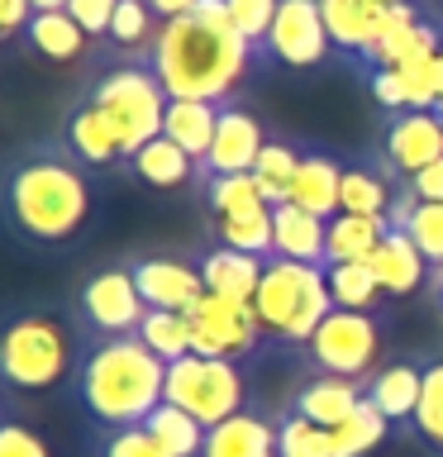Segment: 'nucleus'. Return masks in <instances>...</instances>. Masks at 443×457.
Wrapping results in <instances>:
<instances>
[{
  "label": "nucleus",
  "mask_w": 443,
  "mask_h": 457,
  "mask_svg": "<svg viewBox=\"0 0 443 457\" xmlns=\"http://www.w3.org/2000/svg\"><path fill=\"white\" fill-rule=\"evenodd\" d=\"M386 234H391V220H372V214H334V220H329V243H324V267L367 262Z\"/></svg>",
  "instance_id": "26"
},
{
  "label": "nucleus",
  "mask_w": 443,
  "mask_h": 457,
  "mask_svg": "<svg viewBox=\"0 0 443 457\" xmlns=\"http://www.w3.org/2000/svg\"><path fill=\"white\" fill-rule=\"evenodd\" d=\"M420 386H424V362L396 357V362H381L367 377V400L391 428H410L414 410H420Z\"/></svg>",
  "instance_id": "16"
},
{
  "label": "nucleus",
  "mask_w": 443,
  "mask_h": 457,
  "mask_svg": "<svg viewBox=\"0 0 443 457\" xmlns=\"http://www.w3.org/2000/svg\"><path fill=\"white\" fill-rule=\"evenodd\" d=\"M224 105H210V100H167L163 114V138H171L181 153L196 157V167L205 162L210 143H214V124H220Z\"/></svg>",
  "instance_id": "24"
},
{
  "label": "nucleus",
  "mask_w": 443,
  "mask_h": 457,
  "mask_svg": "<svg viewBox=\"0 0 443 457\" xmlns=\"http://www.w3.org/2000/svg\"><path fill=\"white\" fill-rule=\"evenodd\" d=\"M253 310H257V324H263L267 338H277V343L300 353L314 328L324 324V314L334 310L329 286H324V267L272 257L263 267V281H257Z\"/></svg>",
  "instance_id": "4"
},
{
  "label": "nucleus",
  "mask_w": 443,
  "mask_h": 457,
  "mask_svg": "<svg viewBox=\"0 0 443 457\" xmlns=\"http://www.w3.org/2000/svg\"><path fill=\"white\" fill-rule=\"evenodd\" d=\"M253 57H257L253 43L238 38L224 0H200L191 14L163 24V34H157L153 53H148V67L163 81L167 100L229 105V96L248 77Z\"/></svg>",
  "instance_id": "1"
},
{
  "label": "nucleus",
  "mask_w": 443,
  "mask_h": 457,
  "mask_svg": "<svg viewBox=\"0 0 443 457\" xmlns=\"http://www.w3.org/2000/svg\"><path fill=\"white\" fill-rule=\"evenodd\" d=\"M29 43L43 53V57H53V62H71V57H81L86 48V34H81V24L71 20L67 10H53V14H34L29 20Z\"/></svg>",
  "instance_id": "32"
},
{
  "label": "nucleus",
  "mask_w": 443,
  "mask_h": 457,
  "mask_svg": "<svg viewBox=\"0 0 443 457\" xmlns=\"http://www.w3.org/2000/svg\"><path fill=\"white\" fill-rule=\"evenodd\" d=\"M277 457H334V428H320L286 410L277 420Z\"/></svg>",
  "instance_id": "38"
},
{
  "label": "nucleus",
  "mask_w": 443,
  "mask_h": 457,
  "mask_svg": "<svg viewBox=\"0 0 443 457\" xmlns=\"http://www.w3.org/2000/svg\"><path fill=\"white\" fill-rule=\"evenodd\" d=\"M339 186H343V162L324 148H305L300 153V171L291 186V205L320 214V220H334L339 214Z\"/></svg>",
  "instance_id": "20"
},
{
  "label": "nucleus",
  "mask_w": 443,
  "mask_h": 457,
  "mask_svg": "<svg viewBox=\"0 0 443 457\" xmlns=\"http://www.w3.org/2000/svg\"><path fill=\"white\" fill-rule=\"evenodd\" d=\"M363 395H367L363 381H343V377H320V371H310L291 395V414H300V420H310L320 428H339L343 420H353V410L363 405Z\"/></svg>",
  "instance_id": "17"
},
{
  "label": "nucleus",
  "mask_w": 443,
  "mask_h": 457,
  "mask_svg": "<svg viewBox=\"0 0 443 457\" xmlns=\"http://www.w3.org/2000/svg\"><path fill=\"white\" fill-rule=\"evenodd\" d=\"M310 371L320 377H343V381H363L377 371L381 357V320L363 310H329L324 324L310 334V343L300 348Z\"/></svg>",
  "instance_id": "6"
},
{
  "label": "nucleus",
  "mask_w": 443,
  "mask_h": 457,
  "mask_svg": "<svg viewBox=\"0 0 443 457\" xmlns=\"http://www.w3.org/2000/svg\"><path fill=\"white\" fill-rule=\"evenodd\" d=\"M443 157V124L434 110H396L381 129L377 167L405 191L410 177H420L424 167H434Z\"/></svg>",
  "instance_id": "10"
},
{
  "label": "nucleus",
  "mask_w": 443,
  "mask_h": 457,
  "mask_svg": "<svg viewBox=\"0 0 443 457\" xmlns=\"http://www.w3.org/2000/svg\"><path fill=\"white\" fill-rule=\"evenodd\" d=\"M100 457H167V453L157 448V438L148 434V428L134 424V428H114Z\"/></svg>",
  "instance_id": "42"
},
{
  "label": "nucleus",
  "mask_w": 443,
  "mask_h": 457,
  "mask_svg": "<svg viewBox=\"0 0 443 457\" xmlns=\"http://www.w3.org/2000/svg\"><path fill=\"white\" fill-rule=\"evenodd\" d=\"M410 434L443 453V353L424 362V386H420V410H414Z\"/></svg>",
  "instance_id": "36"
},
{
  "label": "nucleus",
  "mask_w": 443,
  "mask_h": 457,
  "mask_svg": "<svg viewBox=\"0 0 443 457\" xmlns=\"http://www.w3.org/2000/svg\"><path fill=\"white\" fill-rule=\"evenodd\" d=\"M71 362V338L53 314H24L0 334V377L20 391H48Z\"/></svg>",
  "instance_id": "8"
},
{
  "label": "nucleus",
  "mask_w": 443,
  "mask_h": 457,
  "mask_svg": "<svg viewBox=\"0 0 443 457\" xmlns=\"http://www.w3.org/2000/svg\"><path fill=\"white\" fill-rule=\"evenodd\" d=\"M0 457H53L34 428L24 424H0Z\"/></svg>",
  "instance_id": "43"
},
{
  "label": "nucleus",
  "mask_w": 443,
  "mask_h": 457,
  "mask_svg": "<svg viewBox=\"0 0 443 457\" xmlns=\"http://www.w3.org/2000/svg\"><path fill=\"white\" fill-rule=\"evenodd\" d=\"M267 148V129L253 110L243 105H224L220 124H214V143L200 162V181L205 177H243V171L257 167V157Z\"/></svg>",
  "instance_id": "13"
},
{
  "label": "nucleus",
  "mask_w": 443,
  "mask_h": 457,
  "mask_svg": "<svg viewBox=\"0 0 443 457\" xmlns=\"http://www.w3.org/2000/svg\"><path fill=\"white\" fill-rule=\"evenodd\" d=\"M157 34H163V20L143 5V0H120V10H114V20H110V43L114 48H124V53H153V43Z\"/></svg>",
  "instance_id": "37"
},
{
  "label": "nucleus",
  "mask_w": 443,
  "mask_h": 457,
  "mask_svg": "<svg viewBox=\"0 0 443 457\" xmlns=\"http://www.w3.org/2000/svg\"><path fill=\"white\" fill-rule=\"evenodd\" d=\"M34 14H53V10H67V0H29Z\"/></svg>",
  "instance_id": "48"
},
{
  "label": "nucleus",
  "mask_w": 443,
  "mask_h": 457,
  "mask_svg": "<svg viewBox=\"0 0 443 457\" xmlns=\"http://www.w3.org/2000/svg\"><path fill=\"white\" fill-rule=\"evenodd\" d=\"M324 243H329V220L291 205V200L272 210V257L324 267Z\"/></svg>",
  "instance_id": "18"
},
{
  "label": "nucleus",
  "mask_w": 443,
  "mask_h": 457,
  "mask_svg": "<svg viewBox=\"0 0 443 457\" xmlns=\"http://www.w3.org/2000/svg\"><path fill=\"white\" fill-rule=\"evenodd\" d=\"M67 148L77 153L81 162H91V167H110V162H120V157H124L110 120L91 105V100L71 110V120H67Z\"/></svg>",
  "instance_id": "28"
},
{
  "label": "nucleus",
  "mask_w": 443,
  "mask_h": 457,
  "mask_svg": "<svg viewBox=\"0 0 443 457\" xmlns=\"http://www.w3.org/2000/svg\"><path fill=\"white\" fill-rule=\"evenodd\" d=\"M200 457H277V424L267 414L238 410L234 420L205 428V453Z\"/></svg>",
  "instance_id": "21"
},
{
  "label": "nucleus",
  "mask_w": 443,
  "mask_h": 457,
  "mask_svg": "<svg viewBox=\"0 0 443 457\" xmlns=\"http://www.w3.org/2000/svg\"><path fill=\"white\" fill-rule=\"evenodd\" d=\"M114 10H120V0H67V14L81 24L86 38H105Z\"/></svg>",
  "instance_id": "41"
},
{
  "label": "nucleus",
  "mask_w": 443,
  "mask_h": 457,
  "mask_svg": "<svg viewBox=\"0 0 443 457\" xmlns=\"http://www.w3.org/2000/svg\"><path fill=\"white\" fill-rule=\"evenodd\" d=\"M91 105L110 120L124 157H134L143 143H153L157 134H163L167 91H163V81L153 77V67L124 62V67L105 71V77L91 86Z\"/></svg>",
  "instance_id": "5"
},
{
  "label": "nucleus",
  "mask_w": 443,
  "mask_h": 457,
  "mask_svg": "<svg viewBox=\"0 0 443 457\" xmlns=\"http://www.w3.org/2000/svg\"><path fill=\"white\" fill-rule=\"evenodd\" d=\"M205 200H210L214 220H229V214L267 205L263 191H257V181H253V171H243V177H205Z\"/></svg>",
  "instance_id": "39"
},
{
  "label": "nucleus",
  "mask_w": 443,
  "mask_h": 457,
  "mask_svg": "<svg viewBox=\"0 0 443 457\" xmlns=\"http://www.w3.org/2000/svg\"><path fill=\"white\" fill-rule=\"evenodd\" d=\"M134 271V286L148 310H177L191 314L196 300L205 295V281H200V267L181 262V257H143V262L129 267Z\"/></svg>",
  "instance_id": "15"
},
{
  "label": "nucleus",
  "mask_w": 443,
  "mask_h": 457,
  "mask_svg": "<svg viewBox=\"0 0 443 457\" xmlns=\"http://www.w3.org/2000/svg\"><path fill=\"white\" fill-rule=\"evenodd\" d=\"M229 5V20H234L238 38L253 43V53L263 57V43H267V29L277 20V0H224Z\"/></svg>",
  "instance_id": "40"
},
{
  "label": "nucleus",
  "mask_w": 443,
  "mask_h": 457,
  "mask_svg": "<svg viewBox=\"0 0 443 457\" xmlns=\"http://www.w3.org/2000/svg\"><path fill=\"white\" fill-rule=\"evenodd\" d=\"M138 343L153 348L171 367V362H181V357H191V320L177 310H148L138 324Z\"/></svg>",
  "instance_id": "33"
},
{
  "label": "nucleus",
  "mask_w": 443,
  "mask_h": 457,
  "mask_svg": "<svg viewBox=\"0 0 443 457\" xmlns=\"http://www.w3.org/2000/svg\"><path fill=\"white\" fill-rule=\"evenodd\" d=\"M129 167H134V177H138V181L157 186V191H177V186H186V181H196V177H200L196 157H191V153H181L177 143L163 138V134H157L153 143H143V148L129 157Z\"/></svg>",
  "instance_id": "27"
},
{
  "label": "nucleus",
  "mask_w": 443,
  "mask_h": 457,
  "mask_svg": "<svg viewBox=\"0 0 443 457\" xmlns=\"http://www.w3.org/2000/svg\"><path fill=\"white\" fill-rule=\"evenodd\" d=\"M143 428L157 438V448H163L167 457H200L205 453V424L191 420V414L177 410V405H167V400L143 420Z\"/></svg>",
  "instance_id": "30"
},
{
  "label": "nucleus",
  "mask_w": 443,
  "mask_h": 457,
  "mask_svg": "<svg viewBox=\"0 0 443 457\" xmlns=\"http://www.w3.org/2000/svg\"><path fill=\"white\" fill-rule=\"evenodd\" d=\"M367 262H372V271H377L386 295H410V291H420L424 277H429V262L400 228H391V234L377 243V253H372Z\"/></svg>",
  "instance_id": "23"
},
{
  "label": "nucleus",
  "mask_w": 443,
  "mask_h": 457,
  "mask_svg": "<svg viewBox=\"0 0 443 457\" xmlns=\"http://www.w3.org/2000/svg\"><path fill=\"white\" fill-rule=\"evenodd\" d=\"M405 191L414 195V200H429V205H443V157L434 167H424L420 177H410L405 181Z\"/></svg>",
  "instance_id": "45"
},
{
  "label": "nucleus",
  "mask_w": 443,
  "mask_h": 457,
  "mask_svg": "<svg viewBox=\"0 0 443 457\" xmlns=\"http://www.w3.org/2000/svg\"><path fill=\"white\" fill-rule=\"evenodd\" d=\"M81 310H86V320H91L105 338L138 334L143 314H148V305H143V295L134 286V271H124V267L96 271V277L81 286Z\"/></svg>",
  "instance_id": "12"
},
{
  "label": "nucleus",
  "mask_w": 443,
  "mask_h": 457,
  "mask_svg": "<svg viewBox=\"0 0 443 457\" xmlns=\"http://www.w3.org/2000/svg\"><path fill=\"white\" fill-rule=\"evenodd\" d=\"M296 171H300V148H296V143L267 138V148H263V157H257V167H253V181H257V191H263V200L272 210L291 200Z\"/></svg>",
  "instance_id": "31"
},
{
  "label": "nucleus",
  "mask_w": 443,
  "mask_h": 457,
  "mask_svg": "<svg viewBox=\"0 0 443 457\" xmlns=\"http://www.w3.org/2000/svg\"><path fill=\"white\" fill-rule=\"evenodd\" d=\"M329 53H334V43H329L320 0H277V20L267 29L263 57L291 71H310V67H324Z\"/></svg>",
  "instance_id": "11"
},
{
  "label": "nucleus",
  "mask_w": 443,
  "mask_h": 457,
  "mask_svg": "<svg viewBox=\"0 0 443 457\" xmlns=\"http://www.w3.org/2000/svg\"><path fill=\"white\" fill-rule=\"evenodd\" d=\"M324 10V29H329V43L339 53L367 62L372 48L381 43V34L391 29V14L396 5H381V0H320Z\"/></svg>",
  "instance_id": "14"
},
{
  "label": "nucleus",
  "mask_w": 443,
  "mask_h": 457,
  "mask_svg": "<svg viewBox=\"0 0 443 457\" xmlns=\"http://www.w3.org/2000/svg\"><path fill=\"white\" fill-rule=\"evenodd\" d=\"M263 257L253 253H238V248H210L200 257V281H205V295H220V300H238V305H253L257 295V281H263Z\"/></svg>",
  "instance_id": "19"
},
{
  "label": "nucleus",
  "mask_w": 443,
  "mask_h": 457,
  "mask_svg": "<svg viewBox=\"0 0 443 457\" xmlns=\"http://www.w3.org/2000/svg\"><path fill=\"white\" fill-rule=\"evenodd\" d=\"M400 195V186L386 177L377 162H348L343 167V186H339V214H372L386 220L391 200Z\"/></svg>",
  "instance_id": "25"
},
{
  "label": "nucleus",
  "mask_w": 443,
  "mask_h": 457,
  "mask_svg": "<svg viewBox=\"0 0 443 457\" xmlns=\"http://www.w3.org/2000/svg\"><path fill=\"white\" fill-rule=\"evenodd\" d=\"M81 405L110 428H134L167 400V362L143 348L138 334L100 338L77 377Z\"/></svg>",
  "instance_id": "2"
},
{
  "label": "nucleus",
  "mask_w": 443,
  "mask_h": 457,
  "mask_svg": "<svg viewBox=\"0 0 443 457\" xmlns=\"http://www.w3.org/2000/svg\"><path fill=\"white\" fill-rule=\"evenodd\" d=\"M191 320V353L196 357H220V362H248L263 348V324H257L253 305L238 300H220V295H200Z\"/></svg>",
  "instance_id": "9"
},
{
  "label": "nucleus",
  "mask_w": 443,
  "mask_h": 457,
  "mask_svg": "<svg viewBox=\"0 0 443 457\" xmlns=\"http://www.w3.org/2000/svg\"><path fill=\"white\" fill-rule=\"evenodd\" d=\"M386 220L420 248V257L429 262V277L443 271V205H429V200H414L410 191H400L391 210H386Z\"/></svg>",
  "instance_id": "22"
},
{
  "label": "nucleus",
  "mask_w": 443,
  "mask_h": 457,
  "mask_svg": "<svg viewBox=\"0 0 443 457\" xmlns=\"http://www.w3.org/2000/svg\"><path fill=\"white\" fill-rule=\"evenodd\" d=\"M5 205L29 238L63 243L81 234L91 214V186L67 153H29L5 181Z\"/></svg>",
  "instance_id": "3"
},
{
  "label": "nucleus",
  "mask_w": 443,
  "mask_h": 457,
  "mask_svg": "<svg viewBox=\"0 0 443 457\" xmlns=\"http://www.w3.org/2000/svg\"><path fill=\"white\" fill-rule=\"evenodd\" d=\"M381 5H410V0H381Z\"/></svg>",
  "instance_id": "50"
},
{
  "label": "nucleus",
  "mask_w": 443,
  "mask_h": 457,
  "mask_svg": "<svg viewBox=\"0 0 443 457\" xmlns=\"http://www.w3.org/2000/svg\"><path fill=\"white\" fill-rule=\"evenodd\" d=\"M324 286H329V300L334 310H363V314H377V300L386 295L372 262H334L324 267Z\"/></svg>",
  "instance_id": "29"
},
{
  "label": "nucleus",
  "mask_w": 443,
  "mask_h": 457,
  "mask_svg": "<svg viewBox=\"0 0 443 457\" xmlns=\"http://www.w3.org/2000/svg\"><path fill=\"white\" fill-rule=\"evenodd\" d=\"M143 5H148L153 14H157V20H181V14H191L196 5H200V0H143Z\"/></svg>",
  "instance_id": "47"
},
{
  "label": "nucleus",
  "mask_w": 443,
  "mask_h": 457,
  "mask_svg": "<svg viewBox=\"0 0 443 457\" xmlns=\"http://www.w3.org/2000/svg\"><path fill=\"white\" fill-rule=\"evenodd\" d=\"M386 434H391V424L377 414V405L363 395V405L353 410V420H343L334 428V457H367L372 448H381Z\"/></svg>",
  "instance_id": "35"
},
{
  "label": "nucleus",
  "mask_w": 443,
  "mask_h": 457,
  "mask_svg": "<svg viewBox=\"0 0 443 457\" xmlns=\"http://www.w3.org/2000/svg\"><path fill=\"white\" fill-rule=\"evenodd\" d=\"M248 400V377L243 362H220V357H181L167 367V405L186 410L205 428L234 420Z\"/></svg>",
  "instance_id": "7"
},
{
  "label": "nucleus",
  "mask_w": 443,
  "mask_h": 457,
  "mask_svg": "<svg viewBox=\"0 0 443 457\" xmlns=\"http://www.w3.org/2000/svg\"><path fill=\"white\" fill-rule=\"evenodd\" d=\"M429 286H434V305H439V314H443V271H434V277H429Z\"/></svg>",
  "instance_id": "49"
},
{
  "label": "nucleus",
  "mask_w": 443,
  "mask_h": 457,
  "mask_svg": "<svg viewBox=\"0 0 443 457\" xmlns=\"http://www.w3.org/2000/svg\"><path fill=\"white\" fill-rule=\"evenodd\" d=\"M367 86H372V96H377L381 110H391V114L405 110V91H400V77H396L391 67H377V71L367 77Z\"/></svg>",
  "instance_id": "44"
},
{
  "label": "nucleus",
  "mask_w": 443,
  "mask_h": 457,
  "mask_svg": "<svg viewBox=\"0 0 443 457\" xmlns=\"http://www.w3.org/2000/svg\"><path fill=\"white\" fill-rule=\"evenodd\" d=\"M29 20H34V5H29V0H0V43L10 34H20V29H29Z\"/></svg>",
  "instance_id": "46"
},
{
  "label": "nucleus",
  "mask_w": 443,
  "mask_h": 457,
  "mask_svg": "<svg viewBox=\"0 0 443 457\" xmlns=\"http://www.w3.org/2000/svg\"><path fill=\"white\" fill-rule=\"evenodd\" d=\"M434 114H439V124H443V100H439V105H434Z\"/></svg>",
  "instance_id": "51"
},
{
  "label": "nucleus",
  "mask_w": 443,
  "mask_h": 457,
  "mask_svg": "<svg viewBox=\"0 0 443 457\" xmlns=\"http://www.w3.org/2000/svg\"><path fill=\"white\" fill-rule=\"evenodd\" d=\"M214 224H220L224 248H238V253H253V257H263V262H272V205L229 214V220H214Z\"/></svg>",
  "instance_id": "34"
}]
</instances>
